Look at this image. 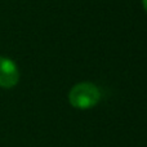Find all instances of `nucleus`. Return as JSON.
<instances>
[{
	"label": "nucleus",
	"instance_id": "f257e3e1",
	"mask_svg": "<svg viewBox=\"0 0 147 147\" xmlns=\"http://www.w3.org/2000/svg\"><path fill=\"white\" fill-rule=\"evenodd\" d=\"M101 99V92L92 83H79L69 93V101L75 109L88 110L94 107Z\"/></svg>",
	"mask_w": 147,
	"mask_h": 147
},
{
	"label": "nucleus",
	"instance_id": "f03ea898",
	"mask_svg": "<svg viewBox=\"0 0 147 147\" xmlns=\"http://www.w3.org/2000/svg\"><path fill=\"white\" fill-rule=\"evenodd\" d=\"M20 71L10 58L0 57V86L5 89L13 88L18 84Z\"/></svg>",
	"mask_w": 147,
	"mask_h": 147
},
{
	"label": "nucleus",
	"instance_id": "7ed1b4c3",
	"mask_svg": "<svg viewBox=\"0 0 147 147\" xmlns=\"http://www.w3.org/2000/svg\"><path fill=\"white\" fill-rule=\"evenodd\" d=\"M142 4H143V8H145V10L147 12V0H142Z\"/></svg>",
	"mask_w": 147,
	"mask_h": 147
}]
</instances>
